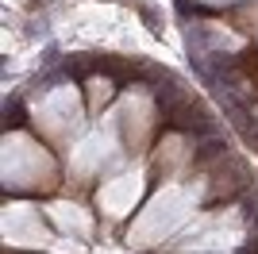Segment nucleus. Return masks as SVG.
I'll return each mask as SVG.
<instances>
[{
    "instance_id": "1",
    "label": "nucleus",
    "mask_w": 258,
    "mask_h": 254,
    "mask_svg": "<svg viewBox=\"0 0 258 254\" xmlns=\"http://www.w3.org/2000/svg\"><path fill=\"white\" fill-rule=\"evenodd\" d=\"M158 108H162V116L170 119L173 131H208V119L201 112V104L181 89H162Z\"/></svg>"
},
{
    "instance_id": "2",
    "label": "nucleus",
    "mask_w": 258,
    "mask_h": 254,
    "mask_svg": "<svg viewBox=\"0 0 258 254\" xmlns=\"http://www.w3.org/2000/svg\"><path fill=\"white\" fill-rule=\"evenodd\" d=\"M239 185H243V169L231 162V154H227L220 166L212 169V189H216V201H227V197H235Z\"/></svg>"
},
{
    "instance_id": "3",
    "label": "nucleus",
    "mask_w": 258,
    "mask_h": 254,
    "mask_svg": "<svg viewBox=\"0 0 258 254\" xmlns=\"http://www.w3.org/2000/svg\"><path fill=\"white\" fill-rule=\"evenodd\" d=\"M224 158H227V147L220 143V139H208L205 147L197 150V169H216Z\"/></svg>"
},
{
    "instance_id": "4",
    "label": "nucleus",
    "mask_w": 258,
    "mask_h": 254,
    "mask_svg": "<svg viewBox=\"0 0 258 254\" xmlns=\"http://www.w3.org/2000/svg\"><path fill=\"white\" fill-rule=\"evenodd\" d=\"M239 66H243V74H247L250 81H258V46H250V50L239 58Z\"/></svg>"
}]
</instances>
